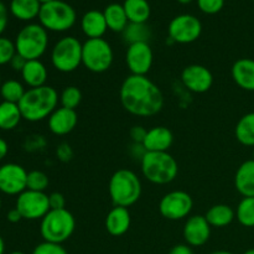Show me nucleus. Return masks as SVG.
Masks as SVG:
<instances>
[{
	"mask_svg": "<svg viewBox=\"0 0 254 254\" xmlns=\"http://www.w3.org/2000/svg\"><path fill=\"white\" fill-rule=\"evenodd\" d=\"M119 97L124 109L136 117H153L164 107L160 88L146 76L127 77L122 83Z\"/></svg>",
	"mask_w": 254,
	"mask_h": 254,
	"instance_id": "obj_1",
	"label": "nucleus"
},
{
	"mask_svg": "<svg viewBox=\"0 0 254 254\" xmlns=\"http://www.w3.org/2000/svg\"><path fill=\"white\" fill-rule=\"evenodd\" d=\"M59 98V93L51 86L45 84L37 88H30L19 102L22 119L27 122H40L49 118L57 109Z\"/></svg>",
	"mask_w": 254,
	"mask_h": 254,
	"instance_id": "obj_2",
	"label": "nucleus"
},
{
	"mask_svg": "<svg viewBox=\"0 0 254 254\" xmlns=\"http://www.w3.org/2000/svg\"><path fill=\"white\" fill-rule=\"evenodd\" d=\"M140 164L144 178L156 185L170 184L175 180L179 173L178 161L168 151H146Z\"/></svg>",
	"mask_w": 254,
	"mask_h": 254,
	"instance_id": "obj_3",
	"label": "nucleus"
},
{
	"mask_svg": "<svg viewBox=\"0 0 254 254\" xmlns=\"http://www.w3.org/2000/svg\"><path fill=\"white\" fill-rule=\"evenodd\" d=\"M108 192L114 206L130 207L140 198V179L134 171L128 169H119L109 180Z\"/></svg>",
	"mask_w": 254,
	"mask_h": 254,
	"instance_id": "obj_4",
	"label": "nucleus"
},
{
	"mask_svg": "<svg viewBox=\"0 0 254 254\" xmlns=\"http://www.w3.org/2000/svg\"><path fill=\"white\" fill-rule=\"evenodd\" d=\"M76 228V220L67 208L50 210L41 220L40 233L45 242L62 245L68 241Z\"/></svg>",
	"mask_w": 254,
	"mask_h": 254,
	"instance_id": "obj_5",
	"label": "nucleus"
},
{
	"mask_svg": "<svg viewBox=\"0 0 254 254\" xmlns=\"http://www.w3.org/2000/svg\"><path fill=\"white\" fill-rule=\"evenodd\" d=\"M77 15L73 7L62 0H52L41 5L39 14L40 25L47 31L64 32L76 24Z\"/></svg>",
	"mask_w": 254,
	"mask_h": 254,
	"instance_id": "obj_6",
	"label": "nucleus"
},
{
	"mask_svg": "<svg viewBox=\"0 0 254 254\" xmlns=\"http://www.w3.org/2000/svg\"><path fill=\"white\" fill-rule=\"evenodd\" d=\"M49 46L47 30L40 24H29L22 27L15 40L16 52L25 60H39Z\"/></svg>",
	"mask_w": 254,
	"mask_h": 254,
	"instance_id": "obj_7",
	"label": "nucleus"
},
{
	"mask_svg": "<svg viewBox=\"0 0 254 254\" xmlns=\"http://www.w3.org/2000/svg\"><path fill=\"white\" fill-rule=\"evenodd\" d=\"M82 46L78 39L64 36L55 44L51 51L52 66L62 73H69L82 64Z\"/></svg>",
	"mask_w": 254,
	"mask_h": 254,
	"instance_id": "obj_8",
	"label": "nucleus"
},
{
	"mask_svg": "<svg viewBox=\"0 0 254 254\" xmlns=\"http://www.w3.org/2000/svg\"><path fill=\"white\" fill-rule=\"evenodd\" d=\"M114 52L111 44L101 39H88L82 46V64L93 73H103L111 68Z\"/></svg>",
	"mask_w": 254,
	"mask_h": 254,
	"instance_id": "obj_9",
	"label": "nucleus"
},
{
	"mask_svg": "<svg viewBox=\"0 0 254 254\" xmlns=\"http://www.w3.org/2000/svg\"><path fill=\"white\" fill-rule=\"evenodd\" d=\"M193 207V200L186 191L176 190L163 196L159 203V211L164 218L180 221L188 217Z\"/></svg>",
	"mask_w": 254,
	"mask_h": 254,
	"instance_id": "obj_10",
	"label": "nucleus"
},
{
	"mask_svg": "<svg viewBox=\"0 0 254 254\" xmlns=\"http://www.w3.org/2000/svg\"><path fill=\"white\" fill-rule=\"evenodd\" d=\"M168 31L169 39L175 44H191L201 36L202 24L193 15L181 14L171 20Z\"/></svg>",
	"mask_w": 254,
	"mask_h": 254,
	"instance_id": "obj_11",
	"label": "nucleus"
},
{
	"mask_svg": "<svg viewBox=\"0 0 254 254\" xmlns=\"http://www.w3.org/2000/svg\"><path fill=\"white\" fill-rule=\"evenodd\" d=\"M24 220H42L50 208L49 195L39 191L25 190L16 198V206Z\"/></svg>",
	"mask_w": 254,
	"mask_h": 254,
	"instance_id": "obj_12",
	"label": "nucleus"
},
{
	"mask_svg": "<svg viewBox=\"0 0 254 254\" xmlns=\"http://www.w3.org/2000/svg\"><path fill=\"white\" fill-rule=\"evenodd\" d=\"M153 61V50L148 42L139 41L129 45L126 54V62L131 74L146 76V73L151 69Z\"/></svg>",
	"mask_w": 254,
	"mask_h": 254,
	"instance_id": "obj_13",
	"label": "nucleus"
},
{
	"mask_svg": "<svg viewBox=\"0 0 254 254\" xmlns=\"http://www.w3.org/2000/svg\"><path fill=\"white\" fill-rule=\"evenodd\" d=\"M27 171L21 165L7 163L0 166V191L5 195H17L27 190Z\"/></svg>",
	"mask_w": 254,
	"mask_h": 254,
	"instance_id": "obj_14",
	"label": "nucleus"
},
{
	"mask_svg": "<svg viewBox=\"0 0 254 254\" xmlns=\"http://www.w3.org/2000/svg\"><path fill=\"white\" fill-rule=\"evenodd\" d=\"M181 82L193 93H205L213 84V74L202 64H190L181 72Z\"/></svg>",
	"mask_w": 254,
	"mask_h": 254,
	"instance_id": "obj_15",
	"label": "nucleus"
},
{
	"mask_svg": "<svg viewBox=\"0 0 254 254\" xmlns=\"http://www.w3.org/2000/svg\"><path fill=\"white\" fill-rule=\"evenodd\" d=\"M211 226L205 216L195 215L188 218L184 226L183 235L186 245L190 247H201L210 240Z\"/></svg>",
	"mask_w": 254,
	"mask_h": 254,
	"instance_id": "obj_16",
	"label": "nucleus"
},
{
	"mask_svg": "<svg viewBox=\"0 0 254 254\" xmlns=\"http://www.w3.org/2000/svg\"><path fill=\"white\" fill-rule=\"evenodd\" d=\"M77 122L76 111L60 107L49 117V128L55 135H67L76 128Z\"/></svg>",
	"mask_w": 254,
	"mask_h": 254,
	"instance_id": "obj_17",
	"label": "nucleus"
},
{
	"mask_svg": "<svg viewBox=\"0 0 254 254\" xmlns=\"http://www.w3.org/2000/svg\"><path fill=\"white\" fill-rule=\"evenodd\" d=\"M130 223L131 217L128 208L114 206L106 217V230L113 237H121L128 232Z\"/></svg>",
	"mask_w": 254,
	"mask_h": 254,
	"instance_id": "obj_18",
	"label": "nucleus"
},
{
	"mask_svg": "<svg viewBox=\"0 0 254 254\" xmlns=\"http://www.w3.org/2000/svg\"><path fill=\"white\" fill-rule=\"evenodd\" d=\"M174 143V135L170 129L166 127H154L149 129L143 146L146 151H168Z\"/></svg>",
	"mask_w": 254,
	"mask_h": 254,
	"instance_id": "obj_19",
	"label": "nucleus"
},
{
	"mask_svg": "<svg viewBox=\"0 0 254 254\" xmlns=\"http://www.w3.org/2000/svg\"><path fill=\"white\" fill-rule=\"evenodd\" d=\"M233 81L245 91L254 92V60L240 59L231 69Z\"/></svg>",
	"mask_w": 254,
	"mask_h": 254,
	"instance_id": "obj_20",
	"label": "nucleus"
},
{
	"mask_svg": "<svg viewBox=\"0 0 254 254\" xmlns=\"http://www.w3.org/2000/svg\"><path fill=\"white\" fill-rule=\"evenodd\" d=\"M81 27L88 39H101L106 34L107 21L104 14L98 10H89L82 16Z\"/></svg>",
	"mask_w": 254,
	"mask_h": 254,
	"instance_id": "obj_21",
	"label": "nucleus"
},
{
	"mask_svg": "<svg viewBox=\"0 0 254 254\" xmlns=\"http://www.w3.org/2000/svg\"><path fill=\"white\" fill-rule=\"evenodd\" d=\"M236 190L243 197H254V160H246L240 165L235 176Z\"/></svg>",
	"mask_w": 254,
	"mask_h": 254,
	"instance_id": "obj_22",
	"label": "nucleus"
},
{
	"mask_svg": "<svg viewBox=\"0 0 254 254\" xmlns=\"http://www.w3.org/2000/svg\"><path fill=\"white\" fill-rule=\"evenodd\" d=\"M21 76L30 88H37V87L45 86L49 72H47L46 66L40 60H30L21 71Z\"/></svg>",
	"mask_w": 254,
	"mask_h": 254,
	"instance_id": "obj_23",
	"label": "nucleus"
},
{
	"mask_svg": "<svg viewBox=\"0 0 254 254\" xmlns=\"http://www.w3.org/2000/svg\"><path fill=\"white\" fill-rule=\"evenodd\" d=\"M205 218L210 223L211 227L222 228L232 223V221L236 218V212L231 206L218 203V205H213L212 207L208 208Z\"/></svg>",
	"mask_w": 254,
	"mask_h": 254,
	"instance_id": "obj_24",
	"label": "nucleus"
},
{
	"mask_svg": "<svg viewBox=\"0 0 254 254\" xmlns=\"http://www.w3.org/2000/svg\"><path fill=\"white\" fill-rule=\"evenodd\" d=\"M104 17H106L107 26L109 30L114 32H124L127 26L129 25V20L127 17L126 10L123 5L112 2L104 9Z\"/></svg>",
	"mask_w": 254,
	"mask_h": 254,
	"instance_id": "obj_25",
	"label": "nucleus"
},
{
	"mask_svg": "<svg viewBox=\"0 0 254 254\" xmlns=\"http://www.w3.org/2000/svg\"><path fill=\"white\" fill-rule=\"evenodd\" d=\"M123 7L130 24H145L150 17L151 10L148 0H126Z\"/></svg>",
	"mask_w": 254,
	"mask_h": 254,
	"instance_id": "obj_26",
	"label": "nucleus"
},
{
	"mask_svg": "<svg viewBox=\"0 0 254 254\" xmlns=\"http://www.w3.org/2000/svg\"><path fill=\"white\" fill-rule=\"evenodd\" d=\"M40 9L41 4L39 0H11L10 2V12L21 21H30L39 17Z\"/></svg>",
	"mask_w": 254,
	"mask_h": 254,
	"instance_id": "obj_27",
	"label": "nucleus"
},
{
	"mask_svg": "<svg viewBox=\"0 0 254 254\" xmlns=\"http://www.w3.org/2000/svg\"><path fill=\"white\" fill-rule=\"evenodd\" d=\"M22 119L19 104L2 101L0 103V129L1 130H12L19 126Z\"/></svg>",
	"mask_w": 254,
	"mask_h": 254,
	"instance_id": "obj_28",
	"label": "nucleus"
},
{
	"mask_svg": "<svg viewBox=\"0 0 254 254\" xmlns=\"http://www.w3.org/2000/svg\"><path fill=\"white\" fill-rule=\"evenodd\" d=\"M235 134L242 145L254 148V112L247 113L238 121Z\"/></svg>",
	"mask_w": 254,
	"mask_h": 254,
	"instance_id": "obj_29",
	"label": "nucleus"
},
{
	"mask_svg": "<svg viewBox=\"0 0 254 254\" xmlns=\"http://www.w3.org/2000/svg\"><path fill=\"white\" fill-rule=\"evenodd\" d=\"M25 92L26 91L22 83H20L16 79H7L0 87V96L2 97V101L16 104H19V102L21 101Z\"/></svg>",
	"mask_w": 254,
	"mask_h": 254,
	"instance_id": "obj_30",
	"label": "nucleus"
},
{
	"mask_svg": "<svg viewBox=\"0 0 254 254\" xmlns=\"http://www.w3.org/2000/svg\"><path fill=\"white\" fill-rule=\"evenodd\" d=\"M236 217L245 227H254V197H243L238 203Z\"/></svg>",
	"mask_w": 254,
	"mask_h": 254,
	"instance_id": "obj_31",
	"label": "nucleus"
},
{
	"mask_svg": "<svg viewBox=\"0 0 254 254\" xmlns=\"http://www.w3.org/2000/svg\"><path fill=\"white\" fill-rule=\"evenodd\" d=\"M82 92L76 86H68L60 94V103L61 107L76 111L77 107L81 104Z\"/></svg>",
	"mask_w": 254,
	"mask_h": 254,
	"instance_id": "obj_32",
	"label": "nucleus"
},
{
	"mask_svg": "<svg viewBox=\"0 0 254 254\" xmlns=\"http://www.w3.org/2000/svg\"><path fill=\"white\" fill-rule=\"evenodd\" d=\"M149 36H150V31H149L148 27L145 26V24H130V22H129L127 29L124 30V37H126L127 41H129L130 44L139 41L148 42Z\"/></svg>",
	"mask_w": 254,
	"mask_h": 254,
	"instance_id": "obj_33",
	"label": "nucleus"
},
{
	"mask_svg": "<svg viewBox=\"0 0 254 254\" xmlns=\"http://www.w3.org/2000/svg\"><path fill=\"white\" fill-rule=\"evenodd\" d=\"M49 176L40 170H32L27 174V190L45 192L49 188Z\"/></svg>",
	"mask_w": 254,
	"mask_h": 254,
	"instance_id": "obj_34",
	"label": "nucleus"
},
{
	"mask_svg": "<svg viewBox=\"0 0 254 254\" xmlns=\"http://www.w3.org/2000/svg\"><path fill=\"white\" fill-rule=\"evenodd\" d=\"M15 55H16L15 42L7 37L0 36V66L10 64Z\"/></svg>",
	"mask_w": 254,
	"mask_h": 254,
	"instance_id": "obj_35",
	"label": "nucleus"
},
{
	"mask_svg": "<svg viewBox=\"0 0 254 254\" xmlns=\"http://www.w3.org/2000/svg\"><path fill=\"white\" fill-rule=\"evenodd\" d=\"M31 254H68V252L62 247V245H56V243H50L44 241L34 248Z\"/></svg>",
	"mask_w": 254,
	"mask_h": 254,
	"instance_id": "obj_36",
	"label": "nucleus"
},
{
	"mask_svg": "<svg viewBox=\"0 0 254 254\" xmlns=\"http://www.w3.org/2000/svg\"><path fill=\"white\" fill-rule=\"evenodd\" d=\"M197 5L201 11L212 15L222 10L225 0H197Z\"/></svg>",
	"mask_w": 254,
	"mask_h": 254,
	"instance_id": "obj_37",
	"label": "nucleus"
},
{
	"mask_svg": "<svg viewBox=\"0 0 254 254\" xmlns=\"http://www.w3.org/2000/svg\"><path fill=\"white\" fill-rule=\"evenodd\" d=\"M49 202L51 210H62V208H66V198L60 192H52L51 195H49Z\"/></svg>",
	"mask_w": 254,
	"mask_h": 254,
	"instance_id": "obj_38",
	"label": "nucleus"
},
{
	"mask_svg": "<svg viewBox=\"0 0 254 254\" xmlns=\"http://www.w3.org/2000/svg\"><path fill=\"white\" fill-rule=\"evenodd\" d=\"M146 133H148V130H146L144 127L135 126L130 129V133L129 134H130V138L134 144H143L144 139H145L146 136Z\"/></svg>",
	"mask_w": 254,
	"mask_h": 254,
	"instance_id": "obj_39",
	"label": "nucleus"
},
{
	"mask_svg": "<svg viewBox=\"0 0 254 254\" xmlns=\"http://www.w3.org/2000/svg\"><path fill=\"white\" fill-rule=\"evenodd\" d=\"M56 154L61 161H69L73 158V150H72L71 146L66 143L60 144V145L57 146Z\"/></svg>",
	"mask_w": 254,
	"mask_h": 254,
	"instance_id": "obj_40",
	"label": "nucleus"
},
{
	"mask_svg": "<svg viewBox=\"0 0 254 254\" xmlns=\"http://www.w3.org/2000/svg\"><path fill=\"white\" fill-rule=\"evenodd\" d=\"M26 62H27V60H25L24 57L20 56V55L16 52V55H15V56L12 57L11 61H10V66H11L12 69H15V71H17L21 73V71L24 69Z\"/></svg>",
	"mask_w": 254,
	"mask_h": 254,
	"instance_id": "obj_41",
	"label": "nucleus"
},
{
	"mask_svg": "<svg viewBox=\"0 0 254 254\" xmlns=\"http://www.w3.org/2000/svg\"><path fill=\"white\" fill-rule=\"evenodd\" d=\"M7 20H9V16H7V7L5 6L4 2L0 1V36H1V34L6 29Z\"/></svg>",
	"mask_w": 254,
	"mask_h": 254,
	"instance_id": "obj_42",
	"label": "nucleus"
},
{
	"mask_svg": "<svg viewBox=\"0 0 254 254\" xmlns=\"http://www.w3.org/2000/svg\"><path fill=\"white\" fill-rule=\"evenodd\" d=\"M169 254H193V251L190 246L186 245V243H183V245L174 246Z\"/></svg>",
	"mask_w": 254,
	"mask_h": 254,
	"instance_id": "obj_43",
	"label": "nucleus"
},
{
	"mask_svg": "<svg viewBox=\"0 0 254 254\" xmlns=\"http://www.w3.org/2000/svg\"><path fill=\"white\" fill-rule=\"evenodd\" d=\"M6 218H7V221H9V222L17 223V222H20V221L22 220V216H21V213L19 212V210L15 207V208H12V210H10L9 212H7Z\"/></svg>",
	"mask_w": 254,
	"mask_h": 254,
	"instance_id": "obj_44",
	"label": "nucleus"
},
{
	"mask_svg": "<svg viewBox=\"0 0 254 254\" xmlns=\"http://www.w3.org/2000/svg\"><path fill=\"white\" fill-rule=\"evenodd\" d=\"M7 151H9V146L7 143L2 138H0V161L7 155Z\"/></svg>",
	"mask_w": 254,
	"mask_h": 254,
	"instance_id": "obj_45",
	"label": "nucleus"
},
{
	"mask_svg": "<svg viewBox=\"0 0 254 254\" xmlns=\"http://www.w3.org/2000/svg\"><path fill=\"white\" fill-rule=\"evenodd\" d=\"M5 252V243H4V240H2V237L0 236V254H4Z\"/></svg>",
	"mask_w": 254,
	"mask_h": 254,
	"instance_id": "obj_46",
	"label": "nucleus"
},
{
	"mask_svg": "<svg viewBox=\"0 0 254 254\" xmlns=\"http://www.w3.org/2000/svg\"><path fill=\"white\" fill-rule=\"evenodd\" d=\"M211 254H233L232 252H228V251H215Z\"/></svg>",
	"mask_w": 254,
	"mask_h": 254,
	"instance_id": "obj_47",
	"label": "nucleus"
},
{
	"mask_svg": "<svg viewBox=\"0 0 254 254\" xmlns=\"http://www.w3.org/2000/svg\"><path fill=\"white\" fill-rule=\"evenodd\" d=\"M179 2H181V4H190L191 1H192V0H178Z\"/></svg>",
	"mask_w": 254,
	"mask_h": 254,
	"instance_id": "obj_48",
	"label": "nucleus"
},
{
	"mask_svg": "<svg viewBox=\"0 0 254 254\" xmlns=\"http://www.w3.org/2000/svg\"><path fill=\"white\" fill-rule=\"evenodd\" d=\"M243 254H254V248H252V250H248V251H246L245 253Z\"/></svg>",
	"mask_w": 254,
	"mask_h": 254,
	"instance_id": "obj_49",
	"label": "nucleus"
},
{
	"mask_svg": "<svg viewBox=\"0 0 254 254\" xmlns=\"http://www.w3.org/2000/svg\"><path fill=\"white\" fill-rule=\"evenodd\" d=\"M50 1H52V0H39V2L40 4H46V2H50Z\"/></svg>",
	"mask_w": 254,
	"mask_h": 254,
	"instance_id": "obj_50",
	"label": "nucleus"
},
{
	"mask_svg": "<svg viewBox=\"0 0 254 254\" xmlns=\"http://www.w3.org/2000/svg\"><path fill=\"white\" fill-rule=\"evenodd\" d=\"M9 254H25L24 252H20V251H15V252H11V253H9Z\"/></svg>",
	"mask_w": 254,
	"mask_h": 254,
	"instance_id": "obj_51",
	"label": "nucleus"
},
{
	"mask_svg": "<svg viewBox=\"0 0 254 254\" xmlns=\"http://www.w3.org/2000/svg\"><path fill=\"white\" fill-rule=\"evenodd\" d=\"M1 84H2L1 83V74H0V87H1Z\"/></svg>",
	"mask_w": 254,
	"mask_h": 254,
	"instance_id": "obj_52",
	"label": "nucleus"
},
{
	"mask_svg": "<svg viewBox=\"0 0 254 254\" xmlns=\"http://www.w3.org/2000/svg\"><path fill=\"white\" fill-rule=\"evenodd\" d=\"M0 208H1V200H0Z\"/></svg>",
	"mask_w": 254,
	"mask_h": 254,
	"instance_id": "obj_53",
	"label": "nucleus"
},
{
	"mask_svg": "<svg viewBox=\"0 0 254 254\" xmlns=\"http://www.w3.org/2000/svg\"><path fill=\"white\" fill-rule=\"evenodd\" d=\"M253 160H254V149H253Z\"/></svg>",
	"mask_w": 254,
	"mask_h": 254,
	"instance_id": "obj_54",
	"label": "nucleus"
}]
</instances>
